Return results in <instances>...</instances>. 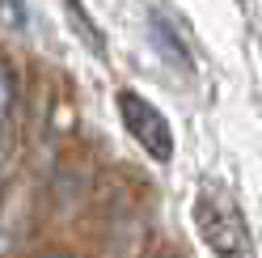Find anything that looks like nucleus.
<instances>
[{"instance_id":"39448f33","label":"nucleus","mask_w":262,"mask_h":258,"mask_svg":"<svg viewBox=\"0 0 262 258\" xmlns=\"http://www.w3.org/2000/svg\"><path fill=\"white\" fill-rule=\"evenodd\" d=\"M9 106H13V72H9V63L0 59V119L9 115Z\"/></svg>"},{"instance_id":"f257e3e1","label":"nucleus","mask_w":262,"mask_h":258,"mask_svg":"<svg viewBox=\"0 0 262 258\" xmlns=\"http://www.w3.org/2000/svg\"><path fill=\"white\" fill-rule=\"evenodd\" d=\"M194 229H199V237L207 241V250H216L220 258H237V254H245V246H250L241 207L216 182H207L199 195H194Z\"/></svg>"},{"instance_id":"7ed1b4c3","label":"nucleus","mask_w":262,"mask_h":258,"mask_svg":"<svg viewBox=\"0 0 262 258\" xmlns=\"http://www.w3.org/2000/svg\"><path fill=\"white\" fill-rule=\"evenodd\" d=\"M152 38H157V51L165 55V59H173V63H182V68H190V51H186V38L173 30V22L165 17V13H152Z\"/></svg>"},{"instance_id":"20e7f679","label":"nucleus","mask_w":262,"mask_h":258,"mask_svg":"<svg viewBox=\"0 0 262 258\" xmlns=\"http://www.w3.org/2000/svg\"><path fill=\"white\" fill-rule=\"evenodd\" d=\"M68 13H72V26H76V34H80V38H89V47H93L97 55H102V51H106V47H102V34H97V30H93V22L85 17V9H80L76 0H68Z\"/></svg>"},{"instance_id":"f03ea898","label":"nucleus","mask_w":262,"mask_h":258,"mask_svg":"<svg viewBox=\"0 0 262 258\" xmlns=\"http://www.w3.org/2000/svg\"><path fill=\"white\" fill-rule=\"evenodd\" d=\"M119 115H123V127L131 132V140H136L152 161H169L173 157V132H169L165 115H161L148 98L123 89L119 93Z\"/></svg>"},{"instance_id":"0eeeda50","label":"nucleus","mask_w":262,"mask_h":258,"mask_svg":"<svg viewBox=\"0 0 262 258\" xmlns=\"http://www.w3.org/2000/svg\"><path fill=\"white\" fill-rule=\"evenodd\" d=\"M47 258H72V254H47Z\"/></svg>"},{"instance_id":"423d86ee","label":"nucleus","mask_w":262,"mask_h":258,"mask_svg":"<svg viewBox=\"0 0 262 258\" xmlns=\"http://www.w3.org/2000/svg\"><path fill=\"white\" fill-rule=\"evenodd\" d=\"M0 22L5 26H26V5L21 0H0Z\"/></svg>"}]
</instances>
